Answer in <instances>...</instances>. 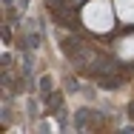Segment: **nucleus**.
<instances>
[{"label": "nucleus", "mask_w": 134, "mask_h": 134, "mask_svg": "<svg viewBox=\"0 0 134 134\" xmlns=\"http://www.w3.org/2000/svg\"><path fill=\"white\" fill-rule=\"evenodd\" d=\"M131 117H134V103H131Z\"/></svg>", "instance_id": "nucleus-1"}]
</instances>
